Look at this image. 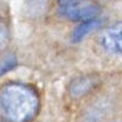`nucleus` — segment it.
<instances>
[{
	"instance_id": "nucleus-1",
	"label": "nucleus",
	"mask_w": 122,
	"mask_h": 122,
	"mask_svg": "<svg viewBox=\"0 0 122 122\" xmlns=\"http://www.w3.org/2000/svg\"><path fill=\"white\" fill-rule=\"evenodd\" d=\"M38 95L29 85L10 83L0 91V108L13 122L30 121L38 110Z\"/></svg>"
},
{
	"instance_id": "nucleus-2",
	"label": "nucleus",
	"mask_w": 122,
	"mask_h": 122,
	"mask_svg": "<svg viewBox=\"0 0 122 122\" xmlns=\"http://www.w3.org/2000/svg\"><path fill=\"white\" fill-rule=\"evenodd\" d=\"M101 13V7L94 2H78L71 6L61 7V14L70 20L77 21H88L97 19Z\"/></svg>"
},
{
	"instance_id": "nucleus-3",
	"label": "nucleus",
	"mask_w": 122,
	"mask_h": 122,
	"mask_svg": "<svg viewBox=\"0 0 122 122\" xmlns=\"http://www.w3.org/2000/svg\"><path fill=\"white\" fill-rule=\"evenodd\" d=\"M98 41L108 53L122 56V23H116L103 30Z\"/></svg>"
},
{
	"instance_id": "nucleus-4",
	"label": "nucleus",
	"mask_w": 122,
	"mask_h": 122,
	"mask_svg": "<svg viewBox=\"0 0 122 122\" xmlns=\"http://www.w3.org/2000/svg\"><path fill=\"white\" fill-rule=\"evenodd\" d=\"M101 21L98 19H94V20H88V21H83L72 32V41H82L86 35H89L91 31H94L97 26H100Z\"/></svg>"
},
{
	"instance_id": "nucleus-5",
	"label": "nucleus",
	"mask_w": 122,
	"mask_h": 122,
	"mask_svg": "<svg viewBox=\"0 0 122 122\" xmlns=\"http://www.w3.org/2000/svg\"><path fill=\"white\" fill-rule=\"evenodd\" d=\"M91 86H92V81L90 78H78L71 84L70 94L74 97L81 96L83 94H85Z\"/></svg>"
},
{
	"instance_id": "nucleus-6",
	"label": "nucleus",
	"mask_w": 122,
	"mask_h": 122,
	"mask_svg": "<svg viewBox=\"0 0 122 122\" xmlns=\"http://www.w3.org/2000/svg\"><path fill=\"white\" fill-rule=\"evenodd\" d=\"M7 41H8V30L6 24L0 19V51L6 46Z\"/></svg>"
},
{
	"instance_id": "nucleus-7",
	"label": "nucleus",
	"mask_w": 122,
	"mask_h": 122,
	"mask_svg": "<svg viewBox=\"0 0 122 122\" xmlns=\"http://www.w3.org/2000/svg\"><path fill=\"white\" fill-rule=\"evenodd\" d=\"M15 65V59L13 57H10V58H6L1 64H0V75H2L4 72L11 70L13 66Z\"/></svg>"
},
{
	"instance_id": "nucleus-8",
	"label": "nucleus",
	"mask_w": 122,
	"mask_h": 122,
	"mask_svg": "<svg viewBox=\"0 0 122 122\" xmlns=\"http://www.w3.org/2000/svg\"><path fill=\"white\" fill-rule=\"evenodd\" d=\"M57 1L61 5V7H66V6H71V5L82 2L83 0H57Z\"/></svg>"
},
{
	"instance_id": "nucleus-9",
	"label": "nucleus",
	"mask_w": 122,
	"mask_h": 122,
	"mask_svg": "<svg viewBox=\"0 0 122 122\" xmlns=\"http://www.w3.org/2000/svg\"><path fill=\"white\" fill-rule=\"evenodd\" d=\"M0 122H2V120H1V119H0Z\"/></svg>"
}]
</instances>
